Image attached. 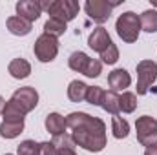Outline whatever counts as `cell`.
<instances>
[{"label": "cell", "mask_w": 157, "mask_h": 155, "mask_svg": "<svg viewBox=\"0 0 157 155\" xmlns=\"http://www.w3.org/2000/svg\"><path fill=\"white\" fill-rule=\"evenodd\" d=\"M66 126L71 130L73 142L86 152L99 153L106 148V124L102 119L93 117L86 112H71L66 117Z\"/></svg>", "instance_id": "obj_1"}, {"label": "cell", "mask_w": 157, "mask_h": 155, "mask_svg": "<svg viewBox=\"0 0 157 155\" xmlns=\"http://www.w3.org/2000/svg\"><path fill=\"white\" fill-rule=\"evenodd\" d=\"M115 29H117V35L122 39V42H126V44L137 42L139 33H141L139 15L133 11H124L122 15H119L117 22H115Z\"/></svg>", "instance_id": "obj_2"}, {"label": "cell", "mask_w": 157, "mask_h": 155, "mask_svg": "<svg viewBox=\"0 0 157 155\" xmlns=\"http://www.w3.org/2000/svg\"><path fill=\"white\" fill-rule=\"evenodd\" d=\"M137 141L146 148H157V120L150 115H141L135 120Z\"/></svg>", "instance_id": "obj_3"}, {"label": "cell", "mask_w": 157, "mask_h": 155, "mask_svg": "<svg viewBox=\"0 0 157 155\" xmlns=\"http://www.w3.org/2000/svg\"><path fill=\"white\" fill-rule=\"evenodd\" d=\"M78 9H80V6L75 0H53L46 13L49 15V18H57V20L68 24L78 15Z\"/></svg>", "instance_id": "obj_4"}, {"label": "cell", "mask_w": 157, "mask_h": 155, "mask_svg": "<svg viewBox=\"0 0 157 155\" xmlns=\"http://www.w3.org/2000/svg\"><path fill=\"white\" fill-rule=\"evenodd\" d=\"M137 70V95H146L150 86L157 80V62L141 60L135 66Z\"/></svg>", "instance_id": "obj_5"}, {"label": "cell", "mask_w": 157, "mask_h": 155, "mask_svg": "<svg viewBox=\"0 0 157 155\" xmlns=\"http://www.w3.org/2000/svg\"><path fill=\"white\" fill-rule=\"evenodd\" d=\"M119 4H121V2L86 0V4H84V11H86V15H88L93 22H97V24H104V22L110 18V15H112L113 7H117Z\"/></svg>", "instance_id": "obj_6"}, {"label": "cell", "mask_w": 157, "mask_h": 155, "mask_svg": "<svg viewBox=\"0 0 157 155\" xmlns=\"http://www.w3.org/2000/svg\"><path fill=\"white\" fill-rule=\"evenodd\" d=\"M33 53H35V57L39 59L40 62H51V60H55V57L59 55V39L42 33L39 39L35 40Z\"/></svg>", "instance_id": "obj_7"}, {"label": "cell", "mask_w": 157, "mask_h": 155, "mask_svg": "<svg viewBox=\"0 0 157 155\" xmlns=\"http://www.w3.org/2000/svg\"><path fill=\"white\" fill-rule=\"evenodd\" d=\"M11 99H13L26 113L33 112V110L37 108V104H39V93H37V89L31 88V86H24V88L15 89L13 95H11Z\"/></svg>", "instance_id": "obj_8"}, {"label": "cell", "mask_w": 157, "mask_h": 155, "mask_svg": "<svg viewBox=\"0 0 157 155\" xmlns=\"http://www.w3.org/2000/svg\"><path fill=\"white\" fill-rule=\"evenodd\" d=\"M15 9H17V15H18V17L29 20L31 24L42 15L39 0H20V2H17Z\"/></svg>", "instance_id": "obj_9"}, {"label": "cell", "mask_w": 157, "mask_h": 155, "mask_svg": "<svg viewBox=\"0 0 157 155\" xmlns=\"http://www.w3.org/2000/svg\"><path fill=\"white\" fill-rule=\"evenodd\" d=\"M110 44H112V39H110L106 28H102V26L95 28V29L90 33V37H88V46H90L93 51H97L99 55H101Z\"/></svg>", "instance_id": "obj_10"}, {"label": "cell", "mask_w": 157, "mask_h": 155, "mask_svg": "<svg viewBox=\"0 0 157 155\" xmlns=\"http://www.w3.org/2000/svg\"><path fill=\"white\" fill-rule=\"evenodd\" d=\"M6 26H7V31H9L11 35H15V37H26V35H29L31 29H33V24H31L29 20L18 17V15L9 17L7 22H6Z\"/></svg>", "instance_id": "obj_11"}, {"label": "cell", "mask_w": 157, "mask_h": 155, "mask_svg": "<svg viewBox=\"0 0 157 155\" xmlns=\"http://www.w3.org/2000/svg\"><path fill=\"white\" fill-rule=\"evenodd\" d=\"M132 84V75L124 70V68H117L108 75V86L112 88V91H122L126 88H130Z\"/></svg>", "instance_id": "obj_12"}, {"label": "cell", "mask_w": 157, "mask_h": 155, "mask_svg": "<svg viewBox=\"0 0 157 155\" xmlns=\"http://www.w3.org/2000/svg\"><path fill=\"white\" fill-rule=\"evenodd\" d=\"M91 62H93V59H91L90 55H86L84 51H73V53L70 55V59H68L70 70H73V71H77V73H82V75L88 73Z\"/></svg>", "instance_id": "obj_13"}, {"label": "cell", "mask_w": 157, "mask_h": 155, "mask_svg": "<svg viewBox=\"0 0 157 155\" xmlns=\"http://www.w3.org/2000/svg\"><path fill=\"white\" fill-rule=\"evenodd\" d=\"M46 130L53 135V137H57V135H62V133H66V117H62L60 113H57V112H53V113H49V115L46 117Z\"/></svg>", "instance_id": "obj_14"}, {"label": "cell", "mask_w": 157, "mask_h": 155, "mask_svg": "<svg viewBox=\"0 0 157 155\" xmlns=\"http://www.w3.org/2000/svg\"><path fill=\"white\" fill-rule=\"evenodd\" d=\"M28 115L13 99H9L4 106V112H2V119L6 122H24V117Z\"/></svg>", "instance_id": "obj_15"}, {"label": "cell", "mask_w": 157, "mask_h": 155, "mask_svg": "<svg viewBox=\"0 0 157 155\" xmlns=\"http://www.w3.org/2000/svg\"><path fill=\"white\" fill-rule=\"evenodd\" d=\"M7 71H9V75L13 78L20 80V78L29 77V73H31V64H29L26 59H13V60L9 62V66H7Z\"/></svg>", "instance_id": "obj_16"}, {"label": "cell", "mask_w": 157, "mask_h": 155, "mask_svg": "<svg viewBox=\"0 0 157 155\" xmlns=\"http://www.w3.org/2000/svg\"><path fill=\"white\" fill-rule=\"evenodd\" d=\"M86 93H88V84H84L82 80H71L68 84V99L71 102H84L86 100Z\"/></svg>", "instance_id": "obj_17"}, {"label": "cell", "mask_w": 157, "mask_h": 155, "mask_svg": "<svg viewBox=\"0 0 157 155\" xmlns=\"http://www.w3.org/2000/svg\"><path fill=\"white\" fill-rule=\"evenodd\" d=\"M141 29L146 33H157V9H146L139 15Z\"/></svg>", "instance_id": "obj_18"}, {"label": "cell", "mask_w": 157, "mask_h": 155, "mask_svg": "<svg viewBox=\"0 0 157 155\" xmlns=\"http://www.w3.org/2000/svg\"><path fill=\"white\" fill-rule=\"evenodd\" d=\"M112 135L115 139H126L130 135V122L119 115L112 117Z\"/></svg>", "instance_id": "obj_19"}, {"label": "cell", "mask_w": 157, "mask_h": 155, "mask_svg": "<svg viewBox=\"0 0 157 155\" xmlns=\"http://www.w3.org/2000/svg\"><path fill=\"white\" fill-rule=\"evenodd\" d=\"M24 131V122H6L0 124V137L2 139H17Z\"/></svg>", "instance_id": "obj_20"}, {"label": "cell", "mask_w": 157, "mask_h": 155, "mask_svg": "<svg viewBox=\"0 0 157 155\" xmlns=\"http://www.w3.org/2000/svg\"><path fill=\"white\" fill-rule=\"evenodd\" d=\"M101 108H102L104 112L112 113V115H119V112H121V106H119V93L112 91V89H110V91H106V93H104V99H102Z\"/></svg>", "instance_id": "obj_21"}, {"label": "cell", "mask_w": 157, "mask_h": 155, "mask_svg": "<svg viewBox=\"0 0 157 155\" xmlns=\"http://www.w3.org/2000/svg\"><path fill=\"white\" fill-rule=\"evenodd\" d=\"M66 29H68L66 28V22H60L57 18H48L46 24H44V33L49 35V37H55V39L62 37L66 33Z\"/></svg>", "instance_id": "obj_22"}, {"label": "cell", "mask_w": 157, "mask_h": 155, "mask_svg": "<svg viewBox=\"0 0 157 155\" xmlns=\"http://www.w3.org/2000/svg\"><path fill=\"white\" fill-rule=\"evenodd\" d=\"M119 106L122 113H133L137 108V95L132 91H122V95H119Z\"/></svg>", "instance_id": "obj_23"}, {"label": "cell", "mask_w": 157, "mask_h": 155, "mask_svg": "<svg viewBox=\"0 0 157 155\" xmlns=\"http://www.w3.org/2000/svg\"><path fill=\"white\" fill-rule=\"evenodd\" d=\"M104 89L101 86H88V93H86V102L91 106H101L102 99H104Z\"/></svg>", "instance_id": "obj_24"}, {"label": "cell", "mask_w": 157, "mask_h": 155, "mask_svg": "<svg viewBox=\"0 0 157 155\" xmlns=\"http://www.w3.org/2000/svg\"><path fill=\"white\" fill-rule=\"evenodd\" d=\"M119 60V47L112 42L102 53H101V62L102 64H108V66H112V64H115Z\"/></svg>", "instance_id": "obj_25"}, {"label": "cell", "mask_w": 157, "mask_h": 155, "mask_svg": "<svg viewBox=\"0 0 157 155\" xmlns=\"http://www.w3.org/2000/svg\"><path fill=\"white\" fill-rule=\"evenodd\" d=\"M17 155H39V142L28 139L17 146Z\"/></svg>", "instance_id": "obj_26"}, {"label": "cell", "mask_w": 157, "mask_h": 155, "mask_svg": "<svg viewBox=\"0 0 157 155\" xmlns=\"http://www.w3.org/2000/svg\"><path fill=\"white\" fill-rule=\"evenodd\" d=\"M53 146H55V150H60V148H75L77 144L73 142V139H71V135L70 133H62V135H57V137H53Z\"/></svg>", "instance_id": "obj_27"}, {"label": "cell", "mask_w": 157, "mask_h": 155, "mask_svg": "<svg viewBox=\"0 0 157 155\" xmlns=\"http://www.w3.org/2000/svg\"><path fill=\"white\" fill-rule=\"evenodd\" d=\"M39 155H55V146L51 141L39 142Z\"/></svg>", "instance_id": "obj_28"}, {"label": "cell", "mask_w": 157, "mask_h": 155, "mask_svg": "<svg viewBox=\"0 0 157 155\" xmlns=\"http://www.w3.org/2000/svg\"><path fill=\"white\" fill-rule=\"evenodd\" d=\"M55 155H77V153H75V148H60V150H55Z\"/></svg>", "instance_id": "obj_29"}, {"label": "cell", "mask_w": 157, "mask_h": 155, "mask_svg": "<svg viewBox=\"0 0 157 155\" xmlns=\"http://www.w3.org/2000/svg\"><path fill=\"white\" fill-rule=\"evenodd\" d=\"M144 155H157V148H146Z\"/></svg>", "instance_id": "obj_30"}, {"label": "cell", "mask_w": 157, "mask_h": 155, "mask_svg": "<svg viewBox=\"0 0 157 155\" xmlns=\"http://www.w3.org/2000/svg\"><path fill=\"white\" fill-rule=\"evenodd\" d=\"M4 106H6V100H4V97L0 95V115H2V112H4Z\"/></svg>", "instance_id": "obj_31"}, {"label": "cell", "mask_w": 157, "mask_h": 155, "mask_svg": "<svg viewBox=\"0 0 157 155\" xmlns=\"http://www.w3.org/2000/svg\"><path fill=\"white\" fill-rule=\"evenodd\" d=\"M6 155H13V153H6Z\"/></svg>", "instance_id": "obj_32"}]
</instances>
